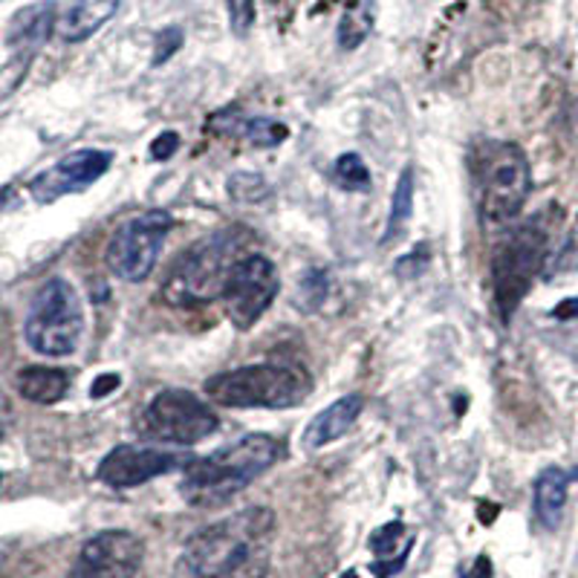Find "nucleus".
<instances>
[{"instance_id": "12", "label": "nucleus", "mask_w": 578, "mask_h": 578, "mask_svg": "<svg viewBox=\"0 0 578 578\" xmlns=\"http://www.w3.org/2000/svg\"><path fill=\"white\" fill-rule=\"evenodd\" d=\"M110 165H113V154H110V151H73V154H67L64 159H58L49 171L38 174V177L30 182V194L35 197L38 203H55V200H62L64 194H76V191H85V188L93 186L99 177L108 174Z\"/></svg>"}, {"instance_id": "14", "label": "nucleus", "mask_w": 578, "mask_h": 578, "mask_svg": "<svg viewBox=\"0 0 578 578\" xmlns=\"http://www.w3.org/2000/svg\"><path fill=\"white\" fill-rule=\"evenodd\" d=\"M55 30V3L53 0H41L15 12V18L9 21L7 44L15 53L18 62H30L32 55L38 53Z\"/></svg>"}, {"instance_id": "8", "label": "nucleus", "mask_w": 578, "mask_h": 578, "mask_svg": "<svg viewBox=\"0 0 578 578\" xmlns=\"http://www.w3.org/2000/svg\"><path fill=\"white\" fill-rule=\"evenodd\" d=\"M218 431V414L203 399L182 388H165L142 416V434L165 446H197Z\"/></svg>"}, {"instance_id": "13", "label": "nucleus", "mask_w": 578, "mask_h": 578, "mask_svg": "<svg viewBox=\"0 0 578 578\" xmlns=\"http://www.w3.org/2000/svg\"><path fill=\"white\" fill-rule=\"evenodd\" d=\"M180 457L163 452V448L116 446L110 454H104L96 477L110 489H133V486L148 483L154 477L180 469Z\"/></svg>"}, {"instance_id": "20", "label": "nucleus", "mask_w": 578, "mask_h": 578, "mask_svg": "<svg viewBox=\"0 0 578 578\" xmlns=\"http://www.w3.org/2000/svg\"><path fill=\"white\" fill-rule=\"evenodd\" d=\"M414 194H416V180H414V168H405L399 174V182L393 188V200H391V214H388V229H385L382 243H391L397 237L405 235L408 220L414 214Z\"/></svg>"}, {"instance_id": "18", "label": "nucleus", "mask_w": 578, "mask_h": 578, "mask_svg": "<svg viewBox=\"0 0 578 578\" xmlns=\"http://www.w3.org/2000/svg\"><path fill=\"white\" fill-rule=\"evenodd\" d=\"M567 489H570V475L558 466H549L535 480V515L547 530L562 524L564 507H567Z\"/></svg>"}, {"instance_id": "1", "label": "nucleus", "mask_w": 578, "mask_h": 578, "mask_svg": "<svg viewBox=\"0 0 578 578\" xmlns=\"http://www.w3.org/2000/svg\"><path fill=\"white\" fill-rule=\"evenodd\" d=\"M273 509H243L191 535L182 567L188 578H264L273 562Z\"/></svg>"}, {"instance_id": "10", "label": "nucleus", "mask_w": 578, "mask_h": 578, "mask_svg": "<svg viewBox=\"0 0 578 578\" xmlns=\"http://www.w3.org/2000/svg\"><path fill=\"white\" fill-rule=\"evenodd\" d=\"M281 289L278 269L260 252H249L246 258L235 264L229 273L226 287H223V304L237 330H252L260 321V315L273 307Z\"/></svg>"}, {"instance_id": "28", "label": "nucleus", "mask_w": 578, "mask_h": 578, "mask_svg": "<svg viewBox=\"0 0 578 578\" xmlns=\"http://www.w3.org/2000/svg\"><path fill=\"white\" fill-rule=\"evenodd\" d=\"M177 151H180V133L177 131H163L157 140L151 142V159H157V163L171 159Z\"/></svg>"}, {"instance_id": "11", "label": "nucleus", "mask_w": 578, "mask_h": 578, "mask_svg": "<svg viewBox=\"0 0 578 578\" xmlns=\"http://www.w3.org/2000/svg\"><path fill=\"white\" fill-rule=\"evenodd\" d=\"M145 544L127 530H104L87 541L67 578H136Z\"/></svg>"}, {"instance_id": "33", "label": "nucleus", "mask_w": 578, "mask_h": 578, "mask_svg": "<svg viewBox=\"0 0 578 578\" xmlns=\"http://www.w3.org/2000/svg\"><path fill=\"white\" fill-rule=\"evenodd\" d=\"M555 319H576L578 315V298H570V301H562L555 307Z\"/></svg>"}, {"instance_id": "31", "label": "nucleus", "mask_w": 578, "mask_h": 578, "mask_svg": "<svg viewBox=\"0 0 578 578\" xmlns=\"http://www.w3.org/2000/svg\"><path fill=\"white\" fill-rule=\"evenodd\" d=\"M405 558H408V549L399 555V558H393V562H382V558H379V562H374V567H370V570H374L376 578H391L393 573H399L402 567H405Z\"/></svg>"}, {"instance_id": "32", "label": "nucleus", "mask_w": 578, "mask_h": 578, "mask_svg": "<svg viewBox=\"0 0 578 578\" xmlns=\"http://www.w3.org/2000/svg\"><path fill=\"white\" fill-rule=\"evenodd\" d=\"M466 578H492V562H489L486 555H480L475 562V567L466 573Z\"/></svg>"}, {"instance_id": "6", "label": "nucleus", "mask_w": 578, "mask_h": 578, "mask_svg": "<svg viewBox=\"0 0 578 578\" xmlns=\"http://www.w3.org/2000/svg\"><path fill=\"white\" fill-rule=\"evenodd\" d=\"M24 336L32 351L47 359H64L76 353L85 336V310L70 281L49 278L41 284L26 313Z\"/></svg>"}, {"instance_id": "4", "label": "nucleus", "mask_w": 578, "mask_h": 578, "mask_svg": "<svg viewBox=\"0 0 578 578\" xmlns=\"http://www.w3.org/2000/svg\"><path fill=\"white\" fill-rule=\"evenodd\" d=\"M313 391L310 374L289 362L246 365L237 370H223L205 382V397L220 408H266L287 411L301 405Z\"/></svg>"}, {"instance_id": "15", "label": "nucleus", "mask_w": 578, "mask_h": 578, "mask_svg": "<svg viewBox=\"0 0 578 578\" xmlns=\"http://www.w3.org/2000/svg\"><path fill=\"white\" fill-rule=\"evenodd\" d=\"M362 408H365V399H362L359 393L336 399L333 405L319 411V414L313 416V422L307 425L304 437H301V446H304L307 452H315V448H324L330 446V443L342 440L344 434L356 425Z\"/></svg>"}, {"instance_id": "21", "label": "nucleus", "mask_w": 578, "mask_h": 578, "mask_svg": "<svg viewBox=\"0 0 578 578\" xmlns=\"http://www.w3.org/2000/svg\"><path fill=\"white\" fill-rule=\"evenodd\" d=\"M370 30H374V3L365 0L359 7H351L344 12L342 24H338V47L356 49L368 38Z\"/></svg>"}, {"instance_id": "7", "label": "nucleus", "mask_w": 578, "mask_h": 578, "mask_svg": "<svg viewBox=\"0 0 578 578\" xmlns=\"http://www.w3.org/2000/svg\"><path fill=\"white\" fill-rule=\"evenodd\" d=\"M544 255H547V232L538 226V220L518 226L512 235L498 243L492 255V292L494 310L503 321L515 315L532 289L544 266Z\"/></svg>"}, {"instance_id": "22", "label": "nucleus", "mask_w": 578, "mask_h": 578, "mask_svg": "<svg viewBox=\"0 0 578 578\" xmlns=\"http://www.w3.org/2000/svg\"><path fill=\"white\" fill-rule=\"evenodd\" d=\"M330 296V275L324 269H307L301 278H298L296 287V307L301 313H315L324 307Z\"/></svg>"}, {"instance_id": "34", "label": "nucleus", "mask_w": 578, "mask_h": 578, "mask_svg": "<svg viewBox=\"0 0 578 578\" xmlns=\"http://www.w3.org/2000/svg\"><path fill=\"white\" fill-rule=\"evenodd\" d=\"M344 578H356V576H351V573H347V576H344Z\"/></svg>"}, {"instance_id": "3", "label": "nucleus", "mask_w": 578, "mask_h": 578, "mask_svg": "<svg viewBox=\"0 0 578 578\" xmlns=\"http://www.w3.org/2000/svg\"><path fill=\"white\" fill-rule=\"evenodd\" d=\"M255 246V235L243 226L220 229L214 235L203 237L182 258L171 266L163 284V298L171 307H203L223 296L229 273L241 258H246Z\"/></svg>"}, {"instance_id": "25", "label": "nucleus", "mask_w": 578, "mask_h": 578, "mask_svg": "<svg viewBox=\"0 0 578 578\" xmlns=\"http://www.w3.org/2000/svg\"><path fill=\"white\" fill-rule=\"evenodd\" d=\"M229 24L237 38H246L255 24V0H226Z\"/></svg>"}, {"instance_id": "26", "label": "nucleus", "mask_w": 578, "mask_h": 578, "mask_svg": "<svg viewBox=\"0 0 578 578\" xmlns=\"http://www.w3.org/2000/svg\"><path fill=\"white\" fill-rule=\"evenodd\" d=\"M402 532H405V526H402V521H391V524L379 526V530L370 535V549H374L379 558H385V555H391L393 549H397L399 538H402Z\"/></svg>"}, {"instance_id": "19", "label": "nucleus", "mask_w": 578, "mask_h": 578, "mask_svg": "<svg viewBox=\"0 0 578 578\" xmlns=\"http://www.w3.org/2000/svg\"><path fill=\"white\" fill-rule=\"evenodd\" d=\"M70 391V376L62 368H41L32 365L18 374V393L35 405H55Z\"/></svg>"}, {"instance_id": "30", "label": "nucleus", "mask_w": 578, "mask_h": 578, "mask_svg": "<svg viewBox=\"0 0 578 578\" xmlns=\"http://www.w3.org/2000/svg\"><path fill=\"white\" fill-rule=\"evenodd\" d=\"M119 385H122V379H119L116 374L99 376V379H96V382H93V388H90V397H93V399H104V397H108V393L116 391Z\"/></svg>"}, {"instance_id": "36", "label": "nucleus", "mask_w": 578, "mask_h": 578, "mask_svg": "<svg viewBox=\"0 0 578 578\" xmlns=\"http://www.w3.org/2000/svg\"><path fill=\"white\" fill-rule=\"evenodd\" d=\"M0 434H3V429H0Z\"/></svg>"}, {"instance_id": "35", "label": "nucleus", "mask_w": 578, "mask_h": 578, "mask_svg": "<svg viewBox=\"0 0 578 578\" xmlns=\"http://www.w3.org/2000/svg\"><path fill=\"white\" fill-rule=\"evenodd\" d=\"M0 480H3V475H0Z\"/></svg>"}, {"instance_id": "27", "label": "nucleus", "mask_w": 578, "mask_h": 578, "mask_svg": "<svg viewBox=\"0 0 578 578\" xmlns=\"http://www.w3.org/2000/svg\"><path fill=\"white\" fill-rule=\"evenodd\" d=\"M180 47H182L180 26H168V30H163L157 35V47H154V64H157V67L159 64H165Z\"/></svg>"}, {"instance_id": "23", "label": "nucleus", "mask_w": 578, "mask_h": 578, "mask_svg": "<svg viewBox=\"0 0 578 578\" xmlns=\"http://www.w3.org/2000/svg\"><path fill=\"white\" fill-rule=\"evenodd\" d=\"M333 180L347 191H365L370 188V171L359 154H342L333 165Z\"/></svg>"}, {"instance_id": "5", "label": "nucleus", "mask_w": 578, "mask_h": 578, "mask_svg": "<svg viewBox=\"0 0 578 578\" xmlns=\"http://www.w3.org/2000/svg\"><path fill=\"white\" fill-rule=\"evenodd\" d=\"M477 211L486 223L507 226L524 211L532 191V174L524 151L512 142H486L475 151Z\"/></svg>"}, {"instance_id": "9", "label": "nucleus", "mask_w": 578, "mask_h": 578, "mask_svg": "<svg viewBox=\"0 0 578 578\" xmlns=\"http://www.w3.org/2000/svg\"><path fill=\"white\" fill-rule=\"evenodd\" d=\"M171 226L174 218L163 209L145 211L140 218L125 220L108 243L104 260H108L110 273L116 275L119 281H145L163 255V243Z\"/></svg>"}, {"instance_id": "17", "label": "nucleus", "mask_w": 578, "mask_h": 578, "mask_svg": "<svg viewBox=\"0 0 578 578\" xmlns=\"http://www.w3.org/2000/svg\"><path fill=\"white\" fill-rule=\"evenodd\" d=\"M122 0H76L67 12H64L58 32L67 44H81V41L93 38L96 32L116 15Z\"/></svg>"}, {"instance_id": "16", "label": "nucleus", "mask_w": 578, "mask_h": 578, "mask_svg": "<svg viewBox=\"0 0 578 578\" xmlns=\"http://www.w3.org/2000/svg\"><path fill=\"white\" fill-rule=\"evenodd\" d=\"M211 127L223 136H241L255 148H275L289 136L287 125L269 116H243L237 108H229L218 116H211Z\"/></svg>"}, {"instance_id": "29", "label": "nucleus", "mask_w": 578, "mask_h": 578, "mask_svg": "<svg viewBox=\"0 0 578 578\" xmlns=\"http://www.w3.org/2000/svg\"><path fill=\"white\" fill-rule=\"evenodd\" d=\"M425 258H429V249H425V243H420L411 255L397 264V275L399 278H411V275H420L422 266H425Z\"/></svg>"}, {"instance_id": "2", "label": "nucleus", "mask_w": 578, "mask_h": 578, "mask_svg": "<svg viewBox=\"0 0 578 578\" xmlns=\"http://www.w3.org/2000/svg\"><path fill=\"white\" fill-rule=\"evenodd\" d=\"M284 457V443L273 434H246V437L194 457L186 463L180 492L191 507H220L255 483Z\"/></svg>"}, {"instance_id": "24", "label": "nucleus", "mask_w": 578, "mask_h": 578, "mask_svg": "<svg viewBox=\"0 0 578 578\" xmlns=\"http://www.w3.org/2000/svg\"><path fill=\"white\" fill-rule=\"evenodd\" d=\"M229 194L241 203H260L264 197H269V186L260 180L258 174L241 171L229 177Z\"/></svg>"}]
</instances>
